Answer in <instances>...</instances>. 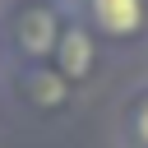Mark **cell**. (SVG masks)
I'll use <instances>...</instances> for the list:
<instances>
[{
	"mask_svg": "<svg viewBox=\"0 0 148 148\" xmlns=\"http://www.w3.org/2000/svg\"><path fill=\"white\" fill-rule=\"evenodd\" d=\"M65 28V9L51 0H23L9 14V46L14 60H51L56 37Z\"/></svg>",
	"mask_w": 148,
	"mask_h": 148,
	"instance_id": "1",
	"label": "cell"
},
{
	"mask_svg": "<svg viewBox=\"0 0 148 148\" xmlns=\"http://www.w3.org/2000/svg\"><path fill=\"white\" fill-rule=\"evenodd\" d=\"M65 14L83 18L102 42H134L148 28V0H74Z\"/></svg>",
	"mask_w": 148,
	"mask_h": 148,
	"instance_id": "2",
	"label": "cell"
},
{
	"mask_svg": "<svg viewBox=\"0 0 148 148\" xmlns=\"http://www.w3.org/2000/svg\"><path fill=\"white\" fill-rule=\"evenodd\" d=\"M9 88L32 111H60L69 102V92H74V83L51 60H9Z\"/></svg>",
	"mask_w": 148,
	"mask_h": 148,
	"instance_id": "3",
	"label": "cell"
},
{
	"mask_svg": "<svg viewBox=\"0 0 148 148\" xmlns=\"http://www.w3.org/2000/svg\"><path fill=\"white\" fill-rule=\"evenodd\" d=\"M51 65H56L74 88H79V83H88V79H92V69H97V32H92L83 18L65 14V28H60L56 51H51Z\"/></svg>",
	"mask_w": 148,
	"mask_h": 148,
	"instance_id": "4",
	"label": "cell"
},
{
	"mask_svg": "<svg viewBox=\"0 0 148 148\" xmlns=\"http://www.w3.org/2000/svg\"><path fill=\"white\" fill-rule=\"evenodd\" d=\"M130 134H134V143L139 148H148V92L134 102V111H130Z\"/></svg>",
	"mask_w": 148,
	"mask_h": 148,
	"instance_id": "5",
	"label": "cell"
}]
</instances>
